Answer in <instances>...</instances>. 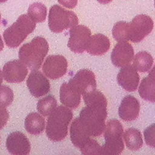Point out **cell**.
Returning a JSON list of instances; mask_svg holds the SVG:
<instances>
[{
  "mask_svg": "<svg viewBox=\"0 0 155 155\" xmlns=\"http://www.w3.org/2000/svg\"><path fill=\"white\" fill-rule=\"evenodd\" d=\"M0 21H1V14H0Z\"/></svg>",
  "mask_w": 155,
  "mask_h": 155,
  "instance_id": "8d00e7d4",
  "label": "cell"
},
{
  "mask_svg": "<svg viewBox=\"0 0 155 155\" xmlns=\"http://www.w3.org/2000/svg\"><path fill=\"white\" fill-rule=\"evenodd\" d=\"M139 93L143 99L155 103V80L148 76L144 78L139 86Z\"/></svg>",
  "mask_w": 155,
  "mask_h": 155,
  "instance_id": "603a6c76",
  "label": "cell"
},
{
  "mask_svg": "<svg viewBox=\"0 0 155 155\" xmlns=\"http://www.w3.org/2000/svg\"><path fill=\"white\" fill-rule=\"evenodd\" d=\"M25 129L31 135H39L44 131L45 126V119L38 113H30L24 121Z\"/></svg>",
  "mask_w": 155,
  "mask_h": 155,
  "instance_id": "ffe728a7",
  "label": "cell"
},
{
  "mask_svg": "<svg viewBox=\"0 0 155 155\" xmlns=\"http://www.w3.org/2000/svg\"><path fill=\"white\" fill-rule=\"evenodd\" d=\"M134 57V49L127 41L118 42L111 53V61L117 68H123L129 65Z\"/></svg>",
  "mask_w": 155,
  "mask_h": 155,
  "instance_id": "4fadbf2b",
  "label": "cell"
},
{
  "mask_svg": "<svg viewBox=\"0 0 155 155\" xmlns=\"http://www.w3.org/2000/svg\"><path fill=\"white\" fill-rule=\"evenodd\" d=\"M110 42L104 35L98 33L91 36L88 42L86 50L92 55H102L110 49Z\"/></svg>",
  "mask_w": 155,
  "mask_h": 155,
  "instance_id": "ac0fdd59",
  "label": "cell"
},
{
  "mask_svg": "<svg viewBox=\"0 0 155 155\" xmlns=\"http://www.w3.org/2000/svg\"><path fill=\"white\" fill-rule=\"evenodd\" d=\"M97 1L99 3H101V4H108L112 0H97Z\"/></svg>",
  "mask_w": 155,
  "mask_h": 155,
  "instance_id": "d6a6232c",
  "label": "cell"
},
{
  "mask_svg": "<svg viewBox=\"0 0 155 155\" xmlns=\"http://www.w3.org/2000/svg\"><path fill=\"white\" fill-rule=\"evenodd\" d=\"M36 28V22L28 15H22L16 21L8 27L3 33V37L7 46L17 48L19 46Z\"/></svg>",
  "mask_w": 155,
  "mask_h": 155,
  "instance_id": "277c9868",
  "label": "cell"
},
{
  "mask_svg": "<svg viewBox=\"0 0 155 155\" xmlns=\"http://www.w3.org/2000/svg\"><path fill=\"white\" fill-rule=\"evenodd\" d=\"M6 1H8V0H0V3H3V2H5Z\"/></svg>",
  "mask_w": 155,
  "mask_h": 155,
  "instance_id": "d590c367",
  "label": "cell"
},
{
  "mask_svg": "<svg viewBox=\"0 0 155 155\" xmlns=\"http://www.w3.org/2000/svg\"><path fill=\"white\" fill-rule=\"evenodd\" d=\"M144 137L147 145L155 148V124L145 129Z\"/></svg>",
  "mask_w": 155,
  "mask_h": 155,
  "instance_id": "f1b7e54d",
  "label": "cell"
},
{
  "mask_svg": "<svg viewBox=\"0 0 155 155\" xmlns=\"http://www.w3.org/2000/svg\"><path fill=\"white\" fill-rule=\"evenodd\" d=\"M81 153L83 154H102V148L98 142L89 138V140L80 148Z\"/></svg>",
  "mask_w": 155,
  "mask_h": 155,
  "instance_id": "4316f807",
  "label": "cell"
},
{
  "mask_svg": "<svg viewBox=\"0 0 155 155\" xmlns=\"http://www.w3.org/2000/svg\"><path fill=\"white\" fill-rule=\"evenodd\" d=\"M2 81H3V75H2V71L0 70V85H2Z\"/></svg>",
  "mask_w": 155,
  "mask_h": 155,
  "instance_id": "e575fe53",
  "label": "cell"
},
{
  "mask_svg": "<svg viewBox=\"0 0 155 155\" xmlns=\"http://www.w3.org/2000/svg\"><path fill=\"white\" fill-rule=\"evenodd\" d=\"M14 100V92L10 87L0 85V107H6Z\"/></svg>",
  "mask_w": 155,
  "mask_h": 155,
  "instance_id": "83f0119b",
  "label": "cell"
},
{
  "mask_svg": "<svg viewBox=\"0 0 155 155\" xmlns=\"http://www.w3.org/2000/svg\"><path fill=\"white\" fill-rule=\"evenodd\" d=\"M140 111V103L134 96L127 95L121 101L118 114L120 119L125 121H133L137 119Z\"/></svg>",
  "mask_w": 155,
  "mask_h": 155,
  "instance_id": "2e32d148",
  "label": "cell"
},
{
  "mask_svg": "<svg viewBox=\"0 0 155 155\" xmlns=\"http://www.w3.org/2000/svg\"><path fill=\"white\" fill-rule=\"evenodd\" d=\"M154 28V21L146 15L135 17L129 25V40L139 42L143 40Z\"/></svg>",
  "mask_w": 155,
  "mask_h": 155,
  "instance_id": "52a82bcc",
  "label": "cell"
},
{
  "mask_svg": "<svg viewBox=\"0 0 155 155\" xmlns=\"http://www.w3.org/2000/svg\"><path fill=\"white\" fill-rule=\"evenodd\" d=\"M3 48H4V43H3V41L2 39L1 36H0V51H2Z\"/></svg>",
  "mask_w": 155,
  "mask_h": 155,
  "instance_id": "836d02e7",
  "label": "cell"
},
{
  "mask_svg": "<svg viewBox=\"0 0 155 155\" xmlns=\"http://www.w3.org/2000/svg\"><path fill=\"white\" fill-rule=\"evenodd\" d=\"M70 131L71 142L74 146L80 149L91 137L87 130L81 124L79 117H77L73 120Z\"/></svg>",
  "mask_w": 155,
  "mask_h": 155,
  "instance_id": "d6986e66",
  "label": "cell"
},
{
  "mask_svg": "<svg viewBox=\"0 0 155 155\" xmlns=\"http://www.w3.org/2000/svg\"><path fill=\"white\" fill-rule=\"evenodd\" d=\"M27 74L28 68L21 60L10 61L3 67V78L8 83H21L25 80Z\"/></svg>",
  "mask_w": 155,
  "mask_h": 155,
  "instance_id": "30bf717a",
  "label": "cell"
},
{
  "mask_svg": "<svg viewBox=\"0 0 155 155\" xmlns=\"http://www.w3.org/2000/svg\"><path fill=\"white\" fill-rule=\"evenodd\" d=\"M78 18L72 11L65 10L58 5L50 8L48 27L53 33H62L78 24Z\"/></svg>",
  "mask_w": 155,
  "mask_h": 155,
  "instance_id": "8992f818",
  "label": "cell"
},
{
  "mask_svg": "<svg viewBox=\"0 0 155 155\" xmlns=\"http://www.w3.org/2000/svg\"><path fill=\"white\" fill-rule=\"evenodd\" d=\"M86 107L80 113L79 119L90 136H101L105 128L107 116V101L100 91H91L83 95Z\"/></svg>",
  "mask_w": 155,
  "mask_h": 155,
  "instance_id": "6da1fadb",
  "label": "cell"
},
{
  "mask_svg": "<svg viewBox=\"0 0 155 155\" xmlns=\"http://www.w3.org/2000/svg\"><path fill=\"white\" fill-rule=\"evenodd\" d=\"M27 15L34 22L42 23L46 19L47 8L42 3H33L29 6Z\"/></svg>",
  "mask_w": 155,
  "mask_h": 155,
  "instance_id": "cb8c5ba5",
  "label": "cell"
},
{
  "mask_svg": "<svg viewBox=\"0 0 155 155\" xmlns=\"http://www.w3.org/2000/svg\"><path fill=\"white\" fill-rule=\"evenodd\" d=\"M124 141L127 148L132 151H137L143 145V139L140 131L137 129L130 128L124 133Z\"/></svg>",
  "mask_w": 155,
  "mask_h": 155,
  "instance_id": "44dd1931",
  "label": "cell"
},
{
  "mask_svg": "<svg viewBox=\"0 0 155 155\" xmlns=\"http://www.w3.org/2000/svg\"><path fill=\"white\" fill-rule=\"evenodd\" d=\"M105 143L101 146L102 154L117 155L123 152L124 143L123 142L124 128L117 120H110L105 124L104 128Z\"/></svg>",
  "mask_w": 155,
  "mask_h": 155,
  "instance_id": "5b68a950",
  "label": "cell"
},
{
  "mask_svg": "<svg viewBox=\"0 0 155 155\" xmlns=\"http://www.w3.org/2000/svg\"><path fill=\"white\" fill-rule=\"evenodd\" d=\"M91 36V30L83 25H77L70 30L68 46L73 52L83 53L86 51Z\"/></svg>",
  "mask_w": 155,
  "mask_h": 155,
  "instance_id": "ba28073f",
  "label": "cell"
},
{
  "mask_svg": "<svg viewBox=\"0 0 155 155\" xmlns=\"http://www.w3.org/2000/svg\"><path fill=\"white\" fill-rule=\"evenodd\" d=\"M48 51V43L46 39L36 36L31 42L24 44L20 48L18 56L30 71H36L40 68Z\"/></svg>",
  "mask_w": 155,
  "mask_h": 155,
  "instance_id": "3957f363",
  "label": "cell"
},
{
  "mask_svg": "<svg viewBox=\"0 0 155 155\" xmlns=\"http://www.w3.org/2000/svg\"><path fill=\"white\" fill-rule=\"evenodd\" d=\"M69 83L75 86L81 95L96 89V79L95 75L92 71L88 69H82L77 71Z\"/></svg>",
  "mask_w": 155,
  "mask_h": 155,
  "instance_id": "8fae6325",
  "label": "cell"
},
{
  "mask_svg": "<svg viewBox=\"0 0 155 155\" xmlns=\"http://www.w3.org/2000/svg\"><path fill=\"white\" fill-rule=\"evenodd\" d=\"M60 101L63 105L71 109H76L80 104L81 93L69 82L64 83L60 88Z\"/></svg>",
  "mask_w": 155,
  "mask_h": 155,
  "instance_id": "e0dca14e",
  "label": "cell"
},
{
  "mask_svg": "<svg viewBox=\"0 0 155 155\" xmlns=\"http://www.w3.org/2000/svg\"><path fill=\"white\" fill-rule=\"evenodd\" d=\"M73 119L71 108L64 105L57 107L48 117L46 125V136L52 142H60L67 137L68 126Z\"/></svg>",
  "mask_w": 155,
  "mask_h": 155,
  "instance_id": "7a4b0ae2",
  "label": "cell"
},
{
  "mask_svg": "<svg viewBox=\"0 0 155 155\" xmlns=\"http://www.w3.org/2000/svg\"><path fill=\"white\" fill-rule=\"evenodd\" d=\"M129 25L130 23L119 21L114 25L112 34L115 40L117 42L129 41Z\"/></svg>",
  "mask_w": 155,
  "mask_h": 155,
  "instance_id": "484cf974",
  "label": "cell"
},
{
  "mask_svg": "<svg viewBox=\"0 0 155 155\" xmlns=\"http://www.w3.org/2000/svg\"><path fill=\"white\" fill-rule=\"evenodd\" d=\"M68 65V61L63 55H49L44 62L42 71L47 77L51 80H56L65 75Z\"/></svg>",
  "mask_w": 155,
  "mask_h": 155,
  "instance_id": "9c48e42d",
  "label": "cell"
},
{
  "mask_svg": "<svg viewBox=\"0 0 155 155\" xmlns=\"http://www.w3.org/2000/svg\"><path fill=\"white\" fill-rule=\"evenodd\" d=\"M6 148L12 154L26 155L30 154L31 145L29 139L24 133L15 131L10 133L8 136Z\"/></svg>",
  "mask_w": 155,
  "mask_h": 155,
  "instance_id": "7c38bea8",
  "label": "cell"
},
{
  "mask_svg": "<svg viewBox=\"0 0 155 155\" xmlns=\"http://www.w3.org/2000/svg\"><path fill=\"white\" fill-rule=\"evenodd\" d=\"M133 67L136 71L142 73L148 72L151 70L154 63V58L147 51H140L133 57Z\"/></svg>",
  "mask_w": 155,
  "mask_h": 155,
  "instance_id": "7402d4cb",
  "label": "cell"
},
{
  "mask_svg": "<svg viewBox=\"0 0 155 155\" xmlns=\"http://www.w3.org/2000/svg\"><path fill=\"white\" fill-rule=\"evenodd\" d=\"M154 6H155V0H154Z\"/></svg>",
  "mask_w": 155,
  "mask_h": 155,
  "instance_id": "74e56055",
  "label": "cell"
},
{
  "mask_svg": "<svg viewBox=\"0 0 155 155\" xmlns=\"http://www.w3.org/2000/svg\"><path fill=\"white\" fill-rule=\"evenodd\" d=\"M58 2L59 4L70 9L74 8L78 3V0H58Z\"/></svg>",
  "mask_w": 155,
  "mask_h": 155,
  "instance_id": "4dcf8cb0",
  "label": "cell"
},
{
  "mask_svg": "<svg viewBox=\"0 0 155 155\" xmlns=\"http://www.w3.org/2000/svg\"><path fill=\"white\" fill-rule=\"evenodd\" d=\"M148 77H150L151 78H152V79H154V80H155V65H154V68H152V70H151V71L149 72Z\"/></svg>",
  "mask_w": 155,
  "mask_h": 155,
  "instance_id": "1f68e13d",
  "label": "cell"
},
{
  "mask_svg": "<svg viewBox=\"0 0 155 155\" xmlns=\"http://www.w3.org/2000/svg\"><path fill=\"white\" fill-rule=\"evenodd\" d=\"M117 80L118 84L126 91L134 92L138 89L140 79L134 67L129 64L121 68L117 74Z\"/></svg>",
  "mask_w": 155,
  "mask_h": 155,
  "instance_id": "9a60e30c",
  "label": "cell"
},
{
  "mask_svg": "<svg viewBox=\"0 0 155 155\" xmlns=\"http://www.w3.org/2000/svg\"><path fill=\"white\" fill-rule=\"evenodd\" d=\"M27 86L30 94L35 98L47 95L50 91V82L39 71H33L29 75Z\"/></svg>",
  "mask_w": 155,
  "mask_h": 155,
  "instance_id": "5bb4252c",
  "label": "cell"
},
{
  "mask_svg": "<svg viewBox=\"0 0 155 155\" xmlns=\"http://www.w3.org/2000/svg\"><path fill=\"white\" fill-rule=\"evenodd\" d=\"M9 119V114L5 107H0V130L4 128Z\"/></svg>",
  "mask_w": 155,
  "mask_h": 155,
  "instance_id": "f546056e",
  "label": "cell"
},
{
  "mask_svg": "<svg viewBox=\"0 0 155 155\" xmlns=\"http://www.w3.org/2000/svg\"><path fill=\"white\" fill-rule=\"evenodd\" d=\"M57 100L52 95H47L37 103V110L44 117L49 116L57 107Z\"/></svg>",
  "mask_w": 155,
  "mask_h": 155,
  "instance_id": "d4e9b609",
  "label": "cell"
}]
</instances>
